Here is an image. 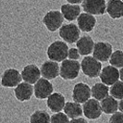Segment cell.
Masks as SVG:
<instances>
[{"instance_id": "19", "label": "cell", "mask_w": 123, "mask_h": 123, "mask_svg": "<svg viewBox=\"0 0 123 123\" xmlns=\"http://www.w3.org/2000/svg\"><path fill=\"white\" fill-rule=\"evenodd\" d=\"M61 13L64 18L68 21L77 19L80 14V7L76 4H64L61 6Z\"/></svg>"}, {"instance_id": "26", "label": "cell", "mask_w": 123, "mask_h": 123, "mask_svg": "<svg viewBox=\"0 0 123 123\" xmlns=\"http://www.w3.org/2000/svg\"><path fill=\"white\" fill-rule=\"evenodd\" d=\"M109 93L111 96L117 100H122L123 99V81L117 80L116 83L111 85L109 89Z\"/></svg>"}, {"instance_id": "7", "label": "cell", "mask_w": 123, "mask_h": 123, "mask_svg": "<svg viewBox=\"0 0 123 123\" xmlns=\"http://www.w3.org/2000/svg\"><path fill=\"white\" fill-rule=\"evenodd\" d=\"M113 53V47L109 43L105 41H99L94 43L92 56L100 62H106L109 60Z\"/></svg>"}, {"instance_id": "22", "label": "cell", "mask_w": 123, "mask_h": 123, "mask_svg": "<svg viewBox=\"0 0 123 123\" xmlns=\"http://www.w3.org/2000/svg\"><path fill=\"white\" fill-rule=\"evenodd\" d=\"M63 110H64V113L70 119L80 117L83 114L82 106L80 105V104L77 103V102H74V101L73 102H66Z\"/></svg>"}, {"instance_id": "12", "label": "cell", "mask_w": 123, "mask_h": 123, "mask_svg": "<svg viewBox=\"0 0 123 123\" xmlns=\"http://www.w3.org/2000/svg\"><path fill=\"white\" fill-rule=\"evenodd\" d=\"M99 77L101 82L105 83L107 86H111L119 80V70L117 68L108 65L102 68Z\"/></svg>"}, {"instance_id": "16", "label": "cell", "mask_w": 123, "mask_h": 123, "mask_svg": "<svg viewBox=\"0 0 123 123\" xmlns=\"http://www.w3.org/2000/svg\"><path fill=\"white\" fill-rule=\"evenodd\" d=\"M21 77L24 81L34 84L41 78V70L35 64H28L22 69Z\"/></svg>"}, {"instance_id": "32", "label": "cell", "mask_w": 123, "mask_h": 123, "mask_svg": "<svg viewBox=\"0 0 123 123\" xmlns=\"http://www.w3.org/2000/svg\"><path fill=\"white\" fill-rule=\"evenodd\" d=\"M118 109H119L120 112L123 113V99L120 100V102H118Z\"/></svg>"}, {"instance_id": "20", "label": "cell", "mask_w": 123, "mask_h": 123, "mask_svg": "<svg viewBox=\"0 0 123 123\" xmlns=\"http://www.w3.org/2000/svg\"><path fill=\"white\" fill-rule=\"evenodd\" d=\"M106 12L109 17L114 19L123 17V1L109 0L106 4Z\"/></svg>"}, {"instance_id": "29", "label": "cell", "mask_w": 123, "mask_h": 123, "mask_svg": "<svg viewBox=\"0 0 123 123\" xmlns=\"http://www.w3.org/2000/svg\"><path fill=\"white\" fill-rule=\"evenodd\" d=\"M80 52L79 50L76 48H69L68 49V59H72V60H78L80 58Z\"/></svg>"}, {"instance_id": "27", "label": "cell", "mask_w": 123, "mask_h": 123, "mask_svg": "<svg viewBox=\"0 0 123 123\" xmlns=\"http://www.w3.org/2000/svg\"><path fill=\"white\" fill-rule=\"evenodd\" d=\"M69 117L63 112H56L51 116L50 123H69Z\"/></svg>"}, {"instance_id": "1", "label": "cell", "mask_w": 123, "mask_h": 123, "mask_svg": "<svg viewBox=\"0 0 123 123\" xmlns=\"http://www.w3.org/2000/svg\"><path fill=\"white\" fill-rule=\"evenodd\" d=\"M68 46L64 41H55L49 44L46 50V55L50 60L62 62L68 58Z\"/></svg>"}, {"instance_id": "33", "label": "cell", "mask_w": 123, "mask_h": 123, "mask_svg": "<svg viewBox=\"0 0 123 123\" xmlns=\"http://www.w3.org/2000/svg\"><path fill=\"white\" fill-rule=\"evenodd\" d=\"M119 79H120V80L123 81V68H121L119 70Z\"/></svg>"}, {"instance_id": "13", "label": "cell", "mask_w": 123, "mask_h": 123, "mask_svg": "<svg viewBox=\"0 0 123 123\" xmlns=\"http://www.w3.org/2000/svg\"><path fill=\"white\" fill-rule=\"evenodd\" d=\"M60 67L58 66V63L53 60H46L41 65V75L43 78L47 80H54L59 75Z\"/></svg>"}, {"instance_id": "14", "label": "cell", "mask_w": 123, "mask_h": 123, "mask_svg": "<svg viewBox=\"0 0 123 123\" xmlns=\"http://www.w3.org/2000/svg\"><path fill=\"white\" fill-rule=\"evenodd\" d=\"M95 24H96L95 17L89 13H80V16L77 18V25L80 31H83V32L92 31L94 29Z\"/></svg>"}, {"instance_id": "24", "label": "cell", "mask_w": 123, "mask_h": 123, "mask_svg": "<svg viewBox=\"0 0 123 123\" xmlns=\"http://www.w3.org/2000/svg\"><path fill=\"white\" fill-rule=\"evenodd\" d=\"M51 116L45 110L34 111L30 117V123H50Z\"/></svg>"}, {"instance_id": "3", "label": "cell", "mask_w": 123, "mask_h": 123, "mask_svg": "<svg viewBox=\"0 0 123 123\" xmlns=\"http://www.w3.org/2000/svg\"><path fill=\"white\" fill-rule=\"evenodd\" d=\"M80 70V63L77 60L65 59L62 61L59 69V76L64 80H74L76 79Z\"/></svg>"}, {"instance_id": "17", "label": "cell", "mask_w": 123, "mask_h": 123, "mask_svg": "<svg viewBox=\"0 0 123 123\" xmlns=\"http://www.w3.org/2000/svg\"><path fill=\"white\" fill-rule=\"evenodd\" d=\"M65 104H66V99L60 92H53L51 95L48 96L46 101L47 107L54 113L61 112L62 109H64Z\"/></svg>"}, {"instance_id": "8", "label": "cell", "mask_w": 123, "mask_h": 123, "mask_svg": "<svg viewBox=\"0 0 123 123\" xmlns=\"http://www.w3.org/2000/svg\"><path fill=\"white\" fill-rule=\"evenodd\" d=\"M22 80L21 73L16 68H7L1 76V85L3 87L13 88L18 85Z\"/></svg>"}, {"instance_id": "11", "label": "cell", "mask_w": 123, "mask_h": 123, "mask_svg": "<svg viewBox=\"0 0 123 123\" xmlns=\"http://www.w3.org/2000/svg\"><path fill=\"white\" fill-rule=\"evenodd\" d=\"M92 92L90 86L84 82H78L76 83L72 90V98L74 102L79 104H83L87 100L91 98Z\"/></svg>"}, {"instance_id": "6", "label": "cell", "mask_w": 123, "mask_h": 123, "mask_svg": "<svg viewBox=\"0 0 123 123\" xmlns=\"http://www.w3.org/2000/svg\"><path fill=\"white\" fill-rule=\"evenodd\" d=\"M54 92L53 84L49 80L40 78L34 83L33 86V94L37 99H47L48 96Z\"/></svg>"}, {"instance_id": "4", "label": "cell", "mask_w": 123, "mask_h": 123, "mask_svg": "<svg viewBox=\"0 0 123 123\" xmlns=\"http://www.w3.org/2000/svg\"><path fill=\"white\" fill-rule=\"evenodd\" d=\"M64 19L65 18L63 17L61 11L50 10L43 16V23L48 31L53 32L60 29V27L63 25Z\"/></svg>"}, {"instance_id": "21", "label": "cell", "mask_w": 123, "mask_h": 123, "mask_svg": "<svg viewBox=\"0 0 123 123\" xmlns=\"http://www.w3.org/2000/svg\"><path fill=\"white\" fill-rule=\"evenodd\" d=\"M100 105H101V108H102L103 113L107 114V115H112V114L116 113L118 109L117 100L111 95H108L103 100H101Z\"/></svg>"}, {"instance_id": "25", "label": "cell", "mask_w": 123, "mask_h": 123, "mask_svg": "<svg viewBox=\"0 0 123 123\" xmlns=\"http://www.w3.org/2000/svg\"><path fill=\"white\" fill-rule=\"evenodd\" d=\"M109 63L111 66L117 68H123V51L121 50L114 51L109 58Z\"/></svg>"}, {"instance_id": "9", "label": "cell", "mask_w": 123, "mask_h": 123, "mask_svg": "<svg viewBox=\"0 0 123 123\" xmlns=\"http://www.w3.org/2000/svg\"><path fill=\"white\" fill-rule=\"evenodd\" d=\"M82 110H83V115L88 119H91V120L99 118L103 112L100 102L94 98H90L85 103H83Z\"/></svg>"}, {"instance_id": "2", "label": "cell", "mask_w": 123, "mask_h": 123, "mask_svg": "<svg viewBox=\"0 0 123 123\" xmlns=\"http://www.w3.org/2000/svg\"><path fill=\"white\" fill-rule=\"evenodd\" d=\"M80 68L85 76L89 78H96L102 70V64L95 57L86 55L80 62Z\"/></svg>"}, {"instance_id": "34", "label": "cell", "mask_w": 123, "mask_h": 123, "mask_svg": "<svg viewBox=\"0 0 123 123\" xmlns=\"http://www.w3.org/2000/svg\"><path fill=\"white\" fill-rule=\"evenodd\" d=\"M121 1H123V0H121Z\"/></svg>"}, {"instance_id": "31", "label": "cell", "mask_w": 123, "mask_h": 123, "mask_svg": "<svg viewBox=\"0 0 123 123\" xmlns=\"http://www.w3.org/2000/svg\"><path fill=\"white\" fill-rule=\"evenodd\" d=\"M66 1L68 2L69 4H76V5H78V4L82 2V0H66Z\"/></svg>"}, {"instance_id": "30", "label": "cell", "mask_w": 123, "mask_h": 123, "mask_svg": "<svg viewBox=\"0 0 123 123\" xmlns=\"http://www.w3.org/2000/svg\"><path fill=\"white\" fill-rule=\"evenodd\" d=\"M69 123H88V122H87V120L85 118L80 117H77V118H72V119H70Z\"/></svg>"}, {"instance_id": "15", "label": "cell", "mask_w": 123, "mask_h": 123, "mask_svg": "<svg viewBox=\"0 0 123 123\" xmlns=\"http://www.w3.org/2000/svg\"><path fill=\"white\" fill-rule=\"evenodd\" d=\"M15 97L20 102H26L31 98L33 94V86L26 81L20 82L14 89Z\"/></svg>"}, {"instance_id": "18", "label": "cell", "mask_w": 123, "mask_h": 123, "mask_svg": "<svg viewBox=\"0 0 123 123\" xmlns=\"http://www.w3.org/2000/svg\"><path fill=\"white\" fill-rule=\"evenodd\" d=\"M94 43H95L90 35H83L76 42V47L79 50L80 55H89L93 51Z\"/></svg>"}, {"instance_id": "28", "label": "cell", "mask_w": 123, "mask_h": 123, "mask_svg": "<svg viewBox=\"0 0 123 123\" xmlns=\"http://www.w3.org/2000/svg\"><path fill=\"white\" fill-rule=\"evenodd\" d=\"M108 123H123V113L122 112H116L111 115L109 117Z\"/></svg>"}, {"instance_id": "23", "label": "cell", "mask_w": 123, "mask_h": 123, "mask_svg": "<svg viewBox=\"0 0 123 123\" xmlns=\"http://www.w3.org/2000/svg\"><path fill=\"white\" fill-rule=\"evenodd\" d=\"M92 96L94 99L101 101L109 95V88L103 82H97L91 88Z\"/></svg>"}, {"instance_id": "5", "label": "cell", "mask_w": 123, "mask_h": 123, "mask_svg": "<svg viewBox=\"0 0 123 123\" xmlns=\"http://www.w3.org/2000/svg\"><path fill=\"white\" fill-rule=\"evenodd\" d=\"M80 35V30L78 25L74 23H68L62 25L59 29V36L64 42L68 43H76Z\"/></svg>"}, {"instance_id": "10", "label": "cell", "mask_w": 123, "mask_h": 123, "mask_svg": "<svg viewBox=\"0 0 123 123\" xmlns=\"http://www.w3.org/2000/svg\"><path fill=\"white\" fill-rule=\"evenodd\" d=\"M81 6L84 12L92 15H103L106 12L105 0H82Z\"/></svg>"}]
</instances>
